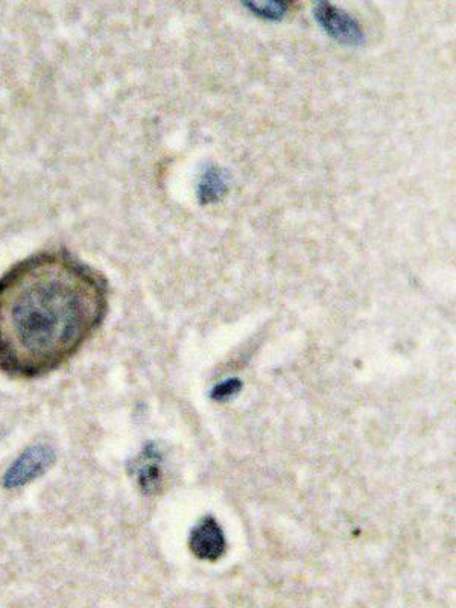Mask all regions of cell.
I'll return each instance as SVG.
<instances>
[{"label": "cell", "instance_id": "obj_6", "mask_svg": "<svg viewBox=\"0 0 456 608\" xmlns=\"http://www.w3.org/2000/svg\"><path fill=\"white\" fill-rule=\"evenodd\" d=\"M230 189V175L218 166H209L198 180L197 197L201 206L218 203Z\"/></svg>", "mask_w": 456, "mask_h": 608}, {"label": "cell", "instance_id": "obj_2", "mask_svg": "<svg viewBox=\"0 0 456 608\" xmlns=\"http://www.w3.org/2000/svg\"><path fill=\"white\" fill-rule=\"evenodd\" d=\"M57 461V453L48 444H34L23 450L4 475V487L8 490L22 488L29 482L45 475Z\"/></svg>", "mask_w": 456, "mask_h": 608}, {"label": "cell", "instance_id": "obj_8", "mask_svg": "<svg viewBox=\"0 0 456 608\" xmlns=\"http://www.w3.org/2000/svg\"><path fill=\"white\" fill-rule=\"evenodd\" d=\"M242 384L239 380L230 379L224 384L219 385L213 390L212 399L218 400V402H224V400L230 399V397L236 396L241 391Z\"/></svg>", "mask_w": 456, "mask_h": 608}, {"label": "cell", "instance_id": "obj_4", "mask_svg": "<svg viewBox=\"0 0 456 608\" xmlns=\"http://www.w3.org/2000/svg\"><path fill=\"white\" fill-rule=\"evenodd\" d=\"M130 473L146 496H156L163 487V455L156 444H148L130 463Z\"/></svg>", "mask_w": 456, "mask_h": 608}, {"label": "cell", "instance_id": "obj_1", "mask_svg": "<svg viewBox=\"0 0 456 608\" xmlns=\"http://www.w3.org/2000/svg\"><path fill=\"white\" fill-rule=\"evenodd\" d=\"M108 283L66 251H45L0 277V371L46 376L66 364L104 323Z\"/></svg>", "mask_w": 456, "mask_h": 608}, {"label": "cell", "instance_id": "obj_5", "mask_svg": "<svg viewBox=\"0 0 456 608\" xmlns=\"http://www.w3.org/2000/svg\"><path fill=\"white\" fill-rule=\"evenodd\" d=\"M190 551L204 561H216L224 555L225 537L221 526L213 517L201 520L190 534Z\"/></svg>", "mask_w": 456, "mask_h": 608}, {"label": "cell", "instance_id": "obj_7", "mask_svg": "<svg viewBox=\"0 0 456 608\" xmlns=\"http://www.w3.org/2000/svg\"><path fill=\"white\" fill-rule=\"evenodd\" d=\"M245 8L251 11L254 16L260 17L263 20H280L286 16L289 10L288 2H280V0H270V2H245Z\"/></svg>", "mask_w": 456, "mask_h": 608}, {"label": "cell", "instance_id": "obj_3", "mask_svg": "<svg viewBox=\"0 0 456 608\" xmlns=\"http://www.w3.org/2000/svg\"><path fill=\"white\" fill-rule=\"evenodd\" d=\"M314 14L321 28L335 42L344 46H361L365 42L361 23L347 11L327 2H318Z\"/></svg>", "mask_w": 456, "mask_h": 608}]
</instances>
